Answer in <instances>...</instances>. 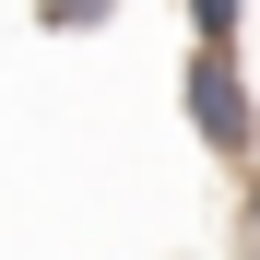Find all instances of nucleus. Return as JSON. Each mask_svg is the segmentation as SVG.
<instances>
[{
	"instance_id": "f257e3e1",
	"label": "nucleus",
	"mask_w": 260,
	"mask_h": 260,
	"mask_svg": "<svg viewBox=\"0 0 260 260\" xmlns=\"http://www.w3.org/2000/svg\"><path fill=\"white\" fill-rule=\"evenodd\" d=\"M178 118L213 166L260 178V83H248V48H189L178 59Z\"/></svg>"
},
{
	"instance_id": "f03ea898",
	"label": "nucleus",
	"mask_w": 260,
	"mask_h": 260,
	"mask_svg": "<svg viewBox=\"0 0 260 260\" xmlns=\"http://www.w3.org/2000/svg\"><path fill=\"white\" fill-rule=\"evenodd\" d=\"M118 0H36V36H107Z\"/></svg>"
},
{
	"instance_id": "7ed1b4c3",
	"label": "nucleus",
	"mask_w": 260,
	"mask_h": 260,
	"mask_svg": "<svg viewBox=\"0 0 260 260\" xmlns=\"http://www.w3.org/2000/svg\"><path fill=\"white\" fill-rule=\"evenodd\" d=\"M248 36V0H189V48H237Z\"/></svg>"
},
{
	"instance_id": "20e7f679",
	"label": "nucleus",
	"mask_w": 260,
	"mask_h": 260,
	"mask_svg": "<svg viewBox=\"0 0 260 260\" xmlns=\"http://www.w3.org/2000/svg\"><path fill=\"white\" fill-rule=\"evenodd\" d=\"M237 260H260V178L237 189Z\"/></svg>"
}]
</instances>
